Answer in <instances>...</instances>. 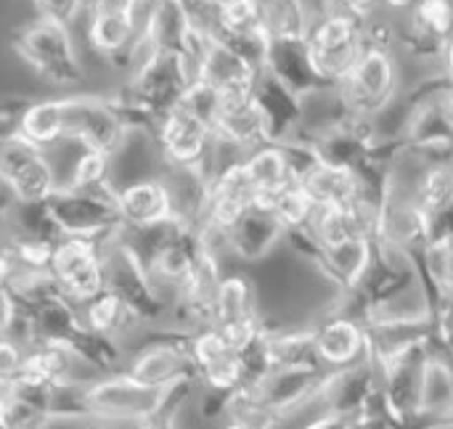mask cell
Returning a JSON list of instances; mask_svg holds the SVG:
<instances>
[{
	"instance_id": "22",
	"label": "cell",
	"mask_w": 453,
	"mask_h": 429,
	"mask_svg": "<svg viewBox=\"0 0 453 429\" xmlns=\"http://www.w3.org/2000/svg\"><path fill=\"white\" fill-rule=\"evenodd\" d=\"M242 162H244L247 178L255 188V207L271 210L276 196L287 186L297 183L281 143H260L257 149L247 151L242 157Z\"/></svg>"
},
{
	"instance_id": "44",
	"label": "cell",
	"mask_w": 453,
	"mask_h": 429,
	"mask_svg": "<svg viewBox=\"0 0 453 429\" xmlns=\"http://www.w3.org/2000/svg\"><path fill=\"white\" fill-rule=\"evenodd\" d=\"M417 0H382V11H393V13H406Z\"/></svg>"
},
{
	"instance_id": "36",
	"label": "cell",
	"mask_w": 453,
	"mask_h": 429,
	"mask_svg": "<svg viewBox=\"0 0 453 429\" xmlns=\"http://www.w3.org/2000/svg\"><path fill=\"white\" fill-rule=\"evenodd\" d=\"M24 353H27V348L19 340L0 334V393L21 374Z\"/></svg>"
},
{
	"instance_id": "8",
	"label": "cell",
	"mask_w": 453,
	"mask_h": 429,
	"mask_svg": "<svg viewBox=\"0 0 453 429\" xmlns=\"http://www.w3.org/2000/svg\"><path fill=\"white\" fill-rule=\"evenodd\" d=\"M0 183L13 202H45L61 186L45 149L16 127L0 138Z\"/></svg>"
},
{
	"instance_id": "32",
	"label": "cell",
	"mask_w": 453,
	"mask_h": 429,
	"mask_svg": "<svg viewBox=\"0 0 453 429\" xmlns=\"http://www.w3.org/2000/svg\"><path fill=\"white\" fill-rule=\"evenodd\" d=\"M271 212L276 215V220L281 223L284 236H287V234H295V231H305V228L311 226L313 212H316V204H313L311 196L300 188V183H292V186H287V188L276 196Z\"/></svg>"
},
{
	"instance_id": "11",
	"label": "cell",
	"mask_w": 453,
	"mask_h": 429,
	"mask_svg": "<svg viewBox=\"0 0 453 429\" xmlns=\"http://www.w3.org/2000/svg\"><path fill=\"white\" fill-rule=\"evenodd\" d=\"M151 141L157 143L165 167H196V170L212 167V149H215L212 127L183 106H175L159 119Z\"/></svg>"
},
{
	"instance_id": "41",
	"label": "cell",
	"mask_w": 453,
	"mask_h": 429,
	"mask_svg": "<svg viewBox=\"0 0 453 429\" xmlns=\"http://www.w3.org/2000/svg\"><path fill=\"white\" fill-rule=\"evenodd\" d=\"M441 61H443V77L453 85V34L449 37V42H446V50H443Z\"/></svg>"
},
{
	"instance_id": "16",
	"label": "cell",
	"mask_w": 453,
	"mask_h": 429,
	"mask_svg": "<svg viewBox=\"0 0 453 429\" xmlns=\"http://www.w3.org/2000/svg\"><path fill=\"white\" fill-rule=\"evenodd\" d=\"M252 98L260 109L268 143H284L297 135V130L303 127V119H305V98L292 93L287 85H281L268 72H260Z\"/></svg>"
},
{
	"instance_id": "1",
	"label": "cell",
	"mask_w": 453,
	"mask_h": 429,
	"mask_svg": "<svg viewBox=\"0 0 453 429\" xmlns=\"http://www.w3.org/2000/svg\"><path fill=\"white\" fill-rule=\"evenodd\" d=\"M199 385L149 387L125 372L98 374L58 385L53 393L56 425H141L154 419L173 422Z\"/></svg>"
},
{
	"instance_id": "12",
	"label": "cell",
	"mask_w": 453,
	"mask_h": 429,
	"mask_svg": "<svg viewBox=\"0 0 453 429\" xmlns=\"http://www.w3.org/2000/svg\"><path fill=\"white\" fill-rule=\"evenodd\" d=\"M366 332V358L382 372L395 364L406 353L430 345L433 340V318L430 313L417 316H372L364 321Z\"/></svg>"
},
{
	"instance_id": "13",
	"label": "cell",
	"mask_w": 453,
	"mask_h": 429,
	"mask_svg": "<svg viewBox=\"0 0 453 429\" xmlns=\"http://www.w3.org/2000/svg\"><path fill=\"white\" fill-rule=\"evenodd\" d=\"M252 204H255V188L247 178L242 157L210 167L202 226H210L226 234Z\"/></svg>"
},
{
	"instance_id": "35",
	"label": "cell",
	"mask_w": 453,
	"mask_h": 429,
	"mask_svg": "<svg viewBox=\"0 0 453 429\" xmlns=\"http://www.w3.org/2000/svg\"><path fill=\"white\" fill-rule=\"evenodd\" d=\"M382 11V0H319L316 13H329V16H348L356 21L369 24L377 19Z\"/></svg>"
},
{
	"instance_id": "37",
	"label": "cell",
	"mask_w": 453,
	"mask_h": 429,
	"mask_svg": "<svg viewBox=\"0 0 453 429\" xmlns=\"http://www.w3.org/2000/svg\"><path fill=\"white\" fill-rule=\"evenodd\" d=\"M35 8L37 16L72 27L88 11V0H35Z\"/></svg>"
},
{
	"instance_id": "20",
	"label": "cell",
	"mask_w": 453,
	"mask_h": 429,
	"mask_svg": "<svg viewBox=\"0 0 453 429\" xmlns=\"http://www.w3.org/2000/svg\"><path fill=\"white\" fill-rule=\"evenodd\" d=\"M215 146H228L239 151L242 157L252 149H257L265 141V125L260 117V109L252 96L242 98H223L220 114L212 127Z\"/></svg>"
},
{
	"instance_id": "40",
	"label": "cell",
	"mask_w": 453,
	"mask_h": 429,
	"mask_svg": "<svg viewBox=\"0 0 453 429\" xmlns=\"http://www.w3.org/2000/svg\"><path fill=\"white\" fill-rule=\"evenodd\" d=\"M11 316H13V308H11V300L5 295V289H0V334L8 332V324H11Z\"/></svg>"
},
{
	"instance_id": "33",
	"label": "cell",
	"mask_w": 453,
	"mask_h": 429,
	"mask_svg": "<svg viewBox=\"0 0 453 429\" xmlns=\"http://www.w3.org/2000/svg\"><path fill=\"white\" fill-rule=\"evenodd\" d=\"M53 244L56 241L32 239V236H11L5 241V249L11 252L19 271H48L53 257Z\"/></svg>"
},
{
	"instance_id": "34",
	"label": "cell",
	"mask_w": 453,
	"mask_h": 429,
	"mask_svg": "<svg viewBox=\"0 0 453 429\" xmlns=\"http://www.w3.org/2000/svg\"><path fill=\"white\" fill-rule=\"evenodd\" d=\"M178 106L188 109L204 125L215 127V119L220 114V106H223V96L212 85H207L204 80H196V82L188 85V90H186V96H183V101Z\"/></svg>"
},
{
	"instance_id": "29",
	"label": "cell",
	"mask_w": 453,
	"mask_h": 429,
	"mask_svg": "<svg viewBox=\"0 0 453 429\" xmlns=\"http://www.w3.org/2000/svg\"><path fill=\"white\" fill-rule=\"evenodd\" d=\"M406 188L427 218L446 212L453 207V165H419Z\"/></svg>"
},
{
	"instance_id": "4",
	"label": "cell",
	"mask_w": 453,
	"mask_h": 429,
	"mask_svg": "<svg viewBox=\"0 0 453 429\" xmlns=\"http://www.w3.org/2000/svg\"><path fill=\"white\" fill-rule=\"evenodd\" d=\"M11 42L16 56L27 61L45 82L72 88L85 80V69L80 64L72 29L66 24L37 16L35 21L21 27Z\"/></svg>"
},
{
	"instance_id": "38",
	"label": "cell",
	"mask_w": 453,
	"mask_h": 429,
	"mask_svg": "<svg viewBox=\"0 0 453 429\" xmlns=\"http://www.w3.org/2000/svg\"><path fill=\"white\" fill-rule=\"evenodd\" d=\"M16 273H19V268H16V263L11 257V252L5 247H0V289H5L13 281Z\"/></svg>"
},
{
	"instance_id": "7",
	"label": "cell",
	"mask_w": 453,
	"mask_h": 429,
	"mask_svg": "<svg viewBox=\"0 0 453 429\" xmlns=\"http://www.w3.org/2000/svg\"><path fill=\"white\" fill-rule=\"evenodd\" d=\"M114 186L104 191H74L58 186L48 199V212L61 236H82L106 241L109 236L125 231L117 202Z\"/></svg>"
},
{
	"instance_id": "21",
	"label": "cell",
	"mask_w": 453,
	"mask_h": 429,
	"mask_svg": "<svg viewBox=\"0 0 453 429\" xmlns=\"http://www.w3.org/2000/svg\"><path fill=\"white\" fill-rule=\"evenodd\" d=\"M257 77H260V69L252 66L244 56H239L234 48H228L218 37L212 40V45H210V50L204 56L202 72H199V80L212 85L223 98L252 96Z\"/></svg>"
},
{
	"instance_id": "24",
	"label": "cell",
	"mask_w": 453,
	"mask_h": 429,
	"mask_svg": "<svg viewBox=\"0 0 453 429\" xmlns=\"http://www.w3.org/2000/svg\"><path fill=\"white\" fill-rule=\"evenodd\" d=\"M21 377L58 387L66 382H77V379H88L96 377L90 374L66 348L61 345H32L24 353V366H21Z\"/></svg>"
},
{
	"instance_id": "27",
	"label": "cell",
	"mask_w": 453,
	"mask_h": 429,
	"mask_svg": "<svg viewBox=\"0 0 453 429\" xmlns=\"http://www.w3.org/2000/svg\"><path fill=\"white\" fill-rule=\"evenodd\" d=\"M260 318L257 313V292L250 276L244 273H223L215 292L212 326H236Z\"/></svg>"
},
{
	"instance_id": "25",
	"label": "cell",
	"mask_w": 453,
	"mask_h": 429,
	"mask_svg": "<svg viewBox=\"0 0 453 429\" xmlns=\"http://www.w3.org/2000/svg\"><path fill=\"white\" fill-rule=\"evenodd\" d=\"M300 188L311 196L316 207L326 204H350L361 194V180L356 170L332 167L326 162H316L300 180Z\"/></svg>"
},
{
	"instance_id": "19",
	"label": "cell",
	"mask_w": 453,
	"mask_h": 429,
	"mask_svg": "<svg viewBox=\"0 0 453 429\" xmlns=\"http://www.w3.org/2000/svg\"><path fill=\"white\" fill-rule=\"evenodd\" d=\"M284 239V228L271 210L250 207L228 231H226V252L242 263L265 260L276 244Z\"/></svg>"
},
{
	"instance_id": "31",
	"label": "cell",
	"mask_w": 453,
	"mask_h": 429,
	"mask_svg": "<svg viewBox=\"0 0 453 429\" xmlns=\"http://www.w3.org/2000/svg\"><path fill=\"white\" fill-rule=\"evenodd\" d=\"M64 188H74V191H104L111 188V157L96 149H82L66 175V180H61Z\"/></svg>"
},
{
	"instance_id": "3",
	"label": "cell",
	"mask_w": 453,
	"mask_h": 429,
	"mask_svg": "<svg viewBox=\"0 0 453 429\" xmlns=\"http://www.w3.org/2000/svg\"><path fill=\"white\" fill-rule=\"evenodd\" d=\"M104 273L106 289L117 295L146 329H159L170 324V297L154 284L141 252L119 231L104 241Z\"/></svg>"
},
{
	"instance_id": "14",
	"label": "cell",
	"mask_w": 453,
	"mask_h": 429,
	"mask_svg": "<svg viewBox=\"0 0 453 429\" xmlns=\"http://www.w3.org/2000/svg\"><path fill=\"white\" fill-rule=\"evenodd\" d=\"M451 34L453 0H417L403 13L401 29H395L398 45L425 61L441 58Z\"/></svg>"
},
{
	"instance_id": "10",
	"label": "cell",
	"mask_w": 453,
	"mask_h": 429,
	"mask_svg": "<svg viewBox=\"0 0 453 429\" xmlns=\"http://www.w3.org/2000/svg\"><path fill=\"white\" fill-rule=\"evenodd\" d=\"M50 276L61 292L80 308L106 289L104 273V241L82 236H61L53 244Z\"/></svg>"
},
{
	"instance_id": "39",
	"label": "cell",
	"mask_w": 453,
	"mask_h": 429,
	"mask_svg": "<svg viewBox=\"0 0 453 429\" xmlns=\"http://www.w3.org/2000/svg\"><path fill=\"white\" fill-rule=\"evenodd\" d=\"M438 103H441V111H443V117L449 119V125L453 127V85L446 80V85L441 88V93H438Z\"/></svg>"
},
{
	"instance_id": "28",
	"label": "cell",
	"mask_w": 453,
	"mask_h": 429,
	"mask_svg": "<svg viewBox=\"0 0 453 429\" xmlns=\"http://www.w3.org/2000/svg\"><path fill=\"white\" fill-rule=\"evenodd\" d=\"M16 130L37 143L40 149H48L58 141H64V103L61 98H35L21 101Z\"/></svg>"
},
{
	"instance_id": "45",
	"label": "cell",
	"mask_w": 453,
	"mask_h": 429,
	"mask_svg": "<svg viewBox=\"0 0 453 429\" xmlns=\"http://www.w3.org/2000/svg\"><path fill=\"white\" fill-rule=\"evenodd\" d=\"M0 409H3V393H0Z\"/></svg>"
},
{
	"instance_id": "30",
	"label": "cell",
	"mask_w": 453,
	"mask_h": 429,
	"mask_svg": "<svg viewBox=\"0 0 453 429\" xmlns=\"http://www.w3.org/2000/svg\"><path fill=\"white\" fill-rule=\"evenodd\" d=\"M268 350L273 369H324L308 329H268Z\"/></svg>"
},
{
	"instance_id": "6",
	"label": "cell",
	"mask_w": 453,
	"mask_h": 429,
	"mask_svg": "<svg viewBox=\"0 0 453 429\" xmlns=\"http://www.w3.org/2000/svg\"><path fill=\"white\" fill-rule=\"evenodd\" d=\"M122 372L149 387L199 385V374L188 353V332L175 326L151 329V340L125 361Z\"/></svg>"
},
{
	"instance_id": "15",
	"label": "cell",
	"mask_w": 453,
	"mask_h": 429,
	"mask_svg": "<svg viewBox=\"0 0 453 429\" xmlns=\"http://www.w3.org/2000/svg\"><path fill=\"white\" fill-rule=\"evenodd\" d=\"M319 403L324 411L332 414H366L372 409H380V372L377 366L364 358L348 369L329 372L326 385L319 395Z\"/></svg>"
},
{
	"instance_id": "2",
	"label": "cell",
	"mask_w": 453,
	"mask_h": 429,
	"mask_svg": "<svg viewBox=\"0 0 453 429\" xmlns=\"http://www.w3.org/2000/svg\"><path fill=\"white\" fill-rule=\"evenodd\" d=\"M395 27L380 19H372L366 27V45L348 72V77L332 90L337 106L348 114L377 119L398 98L401 77L395 58Z\"/></svg>"
},
{
	"instance_id": "17",
	"label": "cell",
	"mask_w": 453,
	"mask_h": 429,
	"mask_svg": "<svg viewBox=\"0 0 453 429\" xmlns=\"http://www.w3.org/2000/svg\"><path fill=\"white\" fill-rule=\"evenodd\" d=\"M313 342L326 372H340L366 358L364 324L342 310H334L329 318L313 326Z\"/></svg>"
},
{
	"instance_id": "9",
	"label": "cell",
	"mask_w": 453,
	"mask_h": 429,
	"mask_svg": "<svg viewBox=\"0 0 453 429\" xmlns=\"http://www.w3.org/2000/svg\"><path fill=\"white\" fill-rule=\"evenodd\" d=\"M64 141L82 149H96L109 157L125 149L130 130L119 119L111 98L101 96H64Z\"/></svg>"
},
{
	"instance_id": "5",
	"label": "cell",
	"mask_w": 453,
	"mask_h": 429,
	"mask_svg": "<svg viewBox=\"0 0 453 429\" xmlns=\"http://www.w3.org/2000/svg\"><path fill=\"white\" fill-rule=\"evenodd\" d=\"M366 27L369 24L348 16L311 13L308 53L313 72L329 90H334L358 61L366 45Z\"/></svg>"
},
{
	"instance_id": "43",
	"label": "cell",
	"mask_w": 453,
	"mask_h": 429,
	"mask_svg": "<svg viewBox=\"0 0 453 429\" xmlns=\"http://www.w3.org/2000/svg\"><path fill=\"white\" fill-rule=\"evenodd\" d=\"M218 429H273V425H263V422H250V419H228L223 427Z\"/></svg>"
},
{
	"instance_id": "42",
	"label": "cell",
	"mask_w": 453,
	"mask_h": 429,
	"mask_svg": "<svg viewBox=\"0 0 453 429\" xmlns=\"http://www.w3.org/2000/svg\"><path fill=\"white\" fill-rule=\"evenodd\" d=\"M430 429H453V401L433 419V425H430Z\"/></svg>"
},
{
	"instance_id": "23",
	"label": "cell",
	"mask_w": 453,
	"mask_h": 429,
	"mask_svg": "<svg viewBox=\"0 0 453 429\" xmlns=\"http://www.w3.org/2000/svg\"><path fill=\"white\" fill-rule=\"evenodd\" d=\"M88 40L98 56L111 64H130L138 27L133 11H104L88 8Z\"/></svg>"
},
{
	"instance_id": "26",
	"label": "cell",
	"mask_w": 453,
	"mask_h": 429,
	"mask_svg": "<svg viewBox=\"0 0 453 429\" xmlns=\"http://www.w3.org/2000/svg\"><path fill=\"white\" fill-rule=\"evenodd\" d=\"M80 316H82V324L90 332H96L101 337H109L114 342H122V340L133 337L138 329H143L138 316L117 295H111L109 289H104L90 303L80 305Z\"/></svg>"
},
{
	"instance_id": "18",
	"label": "cell",
	"mask_w": 453,
	"mask_h": 429,
	"mask_svg": "<svg viewBox=\"0 0 453 429\" xmlns=\"http://www.w3.org/2000/svg\"><path fill=\"white\" fill-rule=\"evenodd\" d=\"M125 231H143L175 218L170 191L162 178H141L114 191Z\"/></svg>"
}]
</instances>
